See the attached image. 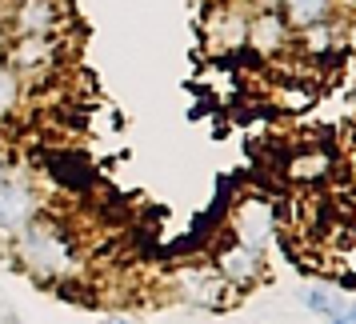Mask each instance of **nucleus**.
Listing matches in <instances>:
<instances>
[{
  "label": "nucleus",
  "mask_w": 356,
  "mask_h": 324,
  "mask_svg": "<svg viewBox=\"0 0 356 324\" xmlns=\"http://www.w3.org/2000/svg\"><path fill=\"white\" fill-rule=\"evenodd\" d=\"M216 264H220V276L236 280V284H248V280L260 273V252L244 248V244H228L225 252L216 257Z\"/></svg>",
  "instance_id": "obj_6"
},
{
  "label": "nucleus",
  "mask_w": 356,
  "mask_h": 324,
  "mask_svg": "<svg viewBox=\"0 0 356 324\" xmlns=\"http://www.w3.org/2000/svg\"><path fill=\"white\" fill-rule=\"evenodd\" d=\"M332 8V0H284V17H289L292 29H312L321 24Z\"/></svg>",
  "instance_id": "obj_9"
},
{
  "label": "nucleus",
  "mask_w": 356,
  "mask_h": 324,
  "mask_svg": "<svg viewBox=\"0 0 356 324\" xmlns=\"http://www.w3.org/2000/svg\"><path fill=\"white\" fill-rule=\"evenodd\" d=\"M232 228H236V244L252 248V252H264L268 241H273V209L264 200H248V204H241Z\"/></svg>",
  "instance_id": "obj_2"
},
{
  "label": "nucleus",
  "mask_w": 356,
  "mask_h": 324,
  "mask_svg": "<svg viewBox=\"0 0 356 324\" xmlns=\"http://www.w3.org/2000/svg\"><path fill=\"white\" fill-rule=\"evenodd\" d=\"M52 60H56L52 36H17V44H8V68L13 72H40Z\"/></svg>",
  "instance_id": "obj_4"
},
{
  "label": "nucleus",
  "mask_w": 356,
  "mask_h": 324,
  "mask_svg": "<svg viewBox=\"0 0 356 324\" xmlns=\"http://www.w3.org/2000/svg\"><path fill=\"white\" fill-rule=\"evenodd\" d=\"M300 300H305L316 316H324L328 324H353V308L340 305L328 289H305V296H300Z\"/></svg>",
  "instance_id": "obj_8"
},
{
  "label": "nucleus",
  "mask_w": 356,
  "mask_h": 324,
  "mask_svg": "<svg viewBox=\"0 0 356 324\" xmlns=\"http://www.w3.org/2000/svg\"><path fill=\"white\" fill-rule=\"evenodd\" d=\"M17 252L36 276H56L72 264V244H68V236H60L52 225H40V220H29L17 232Z\"/></svg>",
  "instance_id": "obj_1"
},
{
  "label": "nucleus",
  "mask_w": 356,
  "mask_h": 324,
  "mask_svg": "<svg viewBox=\"0 0 356 324\" xmlns=\"http://www.w3.org/2000/svg\"><path fill=\"white\" fill-rule=\"evenodd\" d=\"M0 177H4V164H0Z\"/></svg>",
  "instance_id": "obj_15"
},
{
  "label": "nucleus",
  "mask_w": 356,
  "mask_h": 324,
  "mask_svg": "<svg viewBox=\"0 0 356 324\" xmlns=\"http://www.w3.org/2000/svg\"><path fill=\"white\" fill-rule=\"evenodd\" d=\"M248 40H252V49L257 52H280L284 49V40H289V29H284V20L276 17V13H260L252 20V29H248Z\"/></svg>",
  "instance_id": "obj_7"
},
{
  "label": "nucleus",
  "mask_w": 356,
  "mask_h": 324,
  "mask_svg": "<svg viewBox=\"0 0 356 324\" xmlns=\"http://www.w3.org/2000/svg\"><path fill=\"white\" fill-rule=\"evenodd\" d=\"M0 49H4V33H0Z\"/></svg>",
  "instance_id": "obj_14"
},
{
  "label": "nucleus",
  "mask_w": 356,
  "mask_h": 324,
  "mask_svg": "<svg viewBox=\"0 0 356 324\" xmlns=\"http://www.w3.org/2000/svg\"><path fill=\"white\" fill-rule=\"evenodd\" d=\"M324 168H328V156H312V161H296V168H292V172H296V177H324Z\"/></svg>",
  "instance_id": "obj_12"
},
{
  "label": "nucleus",
  "mask_w": 356,
  "mask_h": 324,
  "mask_svg": "<svg viewBox=\"0 0 356 324\" xmlns=\"http://www.w3.org/2000/svg\"><path fill=\"white\" fill-rule=\"evenodd\" d=\"M52 29H56L52 0H20V8H17V33L20 36H52Z\"/></svg>",
  "instance_id": "obj_5"
},
{
  "label": "nucleus",
  "mask_w": 356,
  "mask_h": 324,
  "mask_svg": "<svg viewBox=\"0 0 356 324\" xmlns=\"http://www.w3.org/2000/svg\"><path fill=\"white\" fill-rule=\"evenodd\" d=\"M104 324H132V321H124V316H108Z\"/></svg>",
  "instance_id": "obj_13"
},
{
  "label": "nucleus",
  "mask_w": 356,
  "mask_h": 324,
  "mask_svg": "<svg viewBox=\"0 0 356 324\" xmlns=\"http://www.w3.org/2000/svg\"><path fill=\"white\" fill-rule=\"evenodd\" d=\"M49 168H52V177H60L68 184V188H88V184H92V177H88V172H84L81 164H72V156H52L49 161Z\"/></svg>",
  "instance_id": "obj_10"
},
{
  "label": "nucleus",
  "mask_w": 356,
  "mask_h": 324,
  "mask_svg": "<svg viewBox=\"0 0 356 324\" xmlns=\"http://www.w3.org/2000/svg\"><path fill=\"white\" fill-rule=\"evenodd\" d=\"M33 220V193L20 180L0 177V232H20Z\"/></svg>",
  "instance_id": "obj_3"
},
{
  "label": "nucleus",
  "mask_w": 356,
  "mask_h": 324,
  "mask_svg": "<svg viewBox=\"0 0 356 324\" xmlns=\"http://www.w3.org/2000/svg\"><path fill=\"white\" fill-rule=\"evenodd\" d=\"M20 100V76L8 65H0V116H8Z\"/></svg>",
  "instance_id": "obj_11"
}]
</instances>
